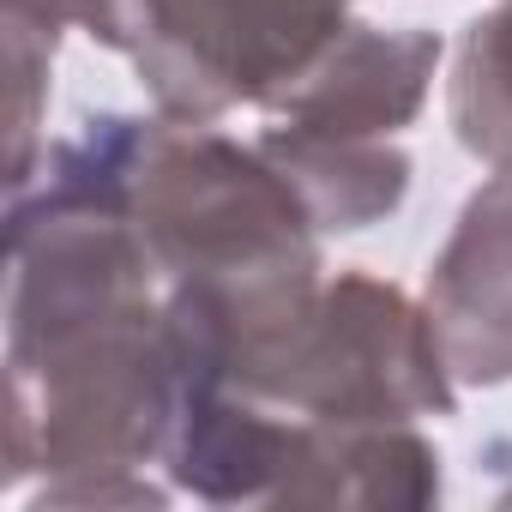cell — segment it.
<instances>
[{
	"label": "cell",
	"instance_id": "obj_1",
	"mask_svg": "<svg viewBox=\"0 0 512 512\" xmlns=\"http://www.w3.org/2000/svg\"><path fill=\"white\" fill-rule=\"evenodd\" d=\"M175 410L169 290L133 217L43 151L7 193V488L163 464Z\"/></svg>",
	"mask_w": 512,
	"mask_h": 512
},
{
	"label": "cell",
	"instance_id": "obj_2",
	"mask_svg": "<svg viewBox=\"0 0 512 512\" xmlns=\"http://www.w3.org/2000/svg\"><path fill=\"white\" fill-rule=\"evenodd\" d=\"M49 157L91 175L139 229L175 308L229 320L326 278L320 229L284 169L175 115H85Z\"/></svg>",
	"mask_w": 512,
	"mask_h": 512
},
{
	"label": "cell",
	"instance_id": "obj_3",
	"mask_svg": "<svg viewBox=\"0 0 512 512\" xmlns=\"http://www.w3.org/2000/svg\"><path fill=\"white\" fill-rule=\"evenodd\" d=\"M181 386H229L320 422H422L458 410L428 302L368 272H332L284 302L205 320L169 302Z\"/></svg>",
	"mask_w": 512,
	"mask_h": 512
},
{
	"label": "cell",
	"instance_id": "obj_4",
	"mask_svg": "<svg viewBox=\"0 0 512 512\" xmlns=\"http://www.w3.org/2000/svg\"><path fill=\"white\" fill-rule=\"evenodd\" d=\"M344 25L350 0H145L127 61L157 115H272Z\"/></svg>",
	"mask_w": 512,
	"mask_h": 512
},
{
	"label": "cell",
	"instance_id": "obj_5",
	"mask_svg": "<svg viewBox=\"0 0 512 512\" xmlns=\"http://www.w3.org/2000/svg\"><path fill=\"white\" fill-rule=\"evenodd\" d=\"M422 302L458 386H512V157L464 199Z\"/></svg>",
	"mask_w": 512,
	"mask_h": 512
},
{
	"label": "cell",
	"instance_id": "obj_6",
	"mask_svg": "<svg viewBox=\"0 0 512 512\" xmlns=\"http://www.w3.org/2000/svg\"><path fill=\"white\" fill-rule=\"evenodd\" d=\"M446 43L422 25H362L350 19L326 55L302 73V85L272 109V121L302 127V133H326V139H398L440 73Z\"/></svg>",
	"mask_w": 512,
	"mask_h": 512
},
{
	"label": "cell",
	"instance_id": "obj_7",
	"mask_svg": "<svg viewBox=\"0 0 512 512\" xmlns=\"http://www.w3.org/2000/svg\"><path fill=\"white\" fill-rule=\"evenodd\" d=\"M272 506L320 512H422L440 506V452L416 422L296 416Z\"/></svg>",
	"mask_w": 512,
	"mask_h": 512
},
{
	"label": "cell",
	"instance_id": "obj_8",
	"mask_svg": "<svg viewBox=\"0 0 512 512\" xmlns=\"http://www.w3.org/2000/svg\"><path fill=\"white\" fill-rule=\"evenodd\" d=\"M253 145L302 193L320 235L374 229L410 193V151L392 139H326V133H302V127L272 121Z\"/></svg>",
	"mask_w": 512,
	"mask_h": 512
},
{
	"label": "cell",
	"instance_id": "obj_9",
	"mask_svg": "<svg viewBox=\"0 0 512 512\" xmlns=\"http://www.w3.org/2000/svg\"><path fill=\"white\" fill-rule=\"evenodd\" d=\"M446 115L470 157L482 163L512 157V0L464 25L446 79Z\"/></svg>",
	"mask_w": 512,
	"mask_h": 512
},
{
	"label": "cell",
	"instance_id": "obj_10",
	"mask_svg": "<svg viewBox=\"0 0 512 512\" xmlns=\"http://www.w3.org/2000/svg\"><path fill=\"white\" fill-rule=\"evenodd\" d=\"M7 31V193H19L43 163V115H49V73L61 49V25L0 7Z\"/></svg>",
	"mask_w": 512,
	"mask_h": 512
},
{
	"label": "cell",
	"instance_id": "obj_11",
	"mask_svg": "<svg viewBox=\"0 0 512 512\" xmlns=\"http://www.w3.org/2000/svg\"><path fill=\"white\" fill-rule=\"evenodd\" d=\"M7 7L43 19V25H61V31L73 25V31H85L91 43L127 55V49H133V31H139V13H145V0H7Z\"/></svg>",
	"mask_w": 512,
	"mask_h": 512
},
{
	"label": "cell",
	"instance_id": "obj_12",
	"mask_svg": "<svg viewBox=\"0 0 512 512\" xmlns=\"http://www.w3.org/2000/svg\"><path fill=\"white\" fill-rule=\"evenodd\" d=\"M61 506H79V512H103V506H169V488L145 482V470H109V476H79V482H55V488H37L31 512H61Z\"/></svg>",
	"mask_w": 512,
	"mask_h": 512
},
{
	"label": "cell",
	"instance_id": "obj_13",
	"mask_svg": "<svg viewBox=\"0 0 512 512\" xmlns=\"http://www.w3.org/2000/svg\"><path fill=\"white\" fill-rule=\"evenodd\" d=\"M500 506H512V488H506V494H500Z\"/></svg>",
	"mask_w": 512,
	"mask_h": 512
}]
</instances>
